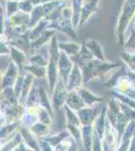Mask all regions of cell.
Returning <instances> with one entry per match:
<instances>
[{
	"mask_svg": "<svg viewBox=\"0 0 135 151\" xmlns=\"http://www.w3.org/2000/svg\"><path fill=\"white\" fill-rule=\"evenodd\" d=\"M116 67H121L120 64H110L109 62H104L97 58H93L87 64H85L81 69L83 70V78L84 83L89 82L91 80L98 77H103L105 74H107L108 70L115 69Z\"/></svg>",
	"mask_w": 135,
	"mask_h": 151,
	"instance_id": "7a4b0ae2",
	"label": "cell"
},
{
	"mask_svg": "<svg viewBox=\"0 0 135 151\" xmlns=\"http://www.w3.org/2000/svg\"><path fill=\"white\" fill-rule=\"evenodd\" d=\"M48 29H53V30H60L62 32L66 33L69 36H71L74 40L77 38V35H76L75 32V28H74L72 19L70 18H64L61 17L58 18V20L53 21V22H50L48 26Z\"/></svg>",
	"mask_w": 135,
	"mask_h": 151,
	"instance_id": "277c9868",
	"label": "cell"
},
{
	"mask_svg": "<svg viewBox=\"0 0 135 151\" xmlns=\"http://www.w3.org/2000/svg\"><path fill=\"white\" fill-rule=\"evenodd\" d=\"M79 112L80 116H81V120H82L83 124H90L92 122L93 118L95 116V113L93 112V110H90V109H86V110H80Z\"/></svg>",
	"mask_w": 135,
	"mask_h": 151,
	"instance_id": "e0dca14e",
	"label": "cell"
},
{
	"mask_svg": "<svg viewBox=\"0 0 135 151\" xmlns=\"http://www.w3.org/2000/svg\"><path fill=\"white\" fill-rule=\"evenodd\" d=\"M30 23V14L24 13L22 11L16 12L11 17L3 19V28L1 29V32L6 27H18V26H27L29 28Z\"/></svg>",
	"mask_w": 135,
	"mask_h": 151,
	"instance_id": "3957f363",
	"label": "cell"
},
{
	"mask_svg": "<svg viewBox=\"0 0 135 151\" xmlns=\"http://www.w3.org/2000/svg\"><path fill=\"white\" fill-rule=\"evenodd\" d=\"M24 70H26L29 74L35 76L38 78L43 77L46 73H48V70H45V67H40V65H26Z\"/></svg>",
	"mask_w": 135,
	"mask_h": 151,
	"instance_id": "9a60e30c",
	"label": "cell"
},
{
	"mask_svg": "<svg viewBox=\"0 0 135 151\" xmlns=\"http://www.w3.org/2000/svg\"><path fill=\"white\" fill-rule=\"evenodd\" d=\"M100 1H101V0H90V1L85 2V3L83 4L82 11H81V19H80L79 28L82 27V26L89 20L91 16L97 11L98 5H99Z\"/></svg>",
	"mask_w": 135,
	"mask_h": 151,
	"instance_id": "8992f818",
	"label": "cell"
},
{
	"mask_svg": "<svg viewBox=\"0 0 135 151\" xmlns=\"http://www.w3.org/2000/svg\"><path fill=\"white\" fill-rule=\"evenodd\" d=\"M88 1H90V0H84V3L85 2H88Z\"/></svg>",
	"mask_w": 135,
	"mask_h": 151,
	"instance_id": "603a6c76",
	"label": "cell"
},
{
	"mask_svg": "<svg viewBox=\"0 0 135 151\" xmlns=\"http://www.w3.org/2000/svg\"><path fill=\"white\" fill-rule=\"evenodd\" d=\"M135 15V0H124L122 8L117 19L116 24V35L119 45H125L124 33L133 21Z\"/></svg>",
	"mask_w": 135,
	"mask_h": 151,
	"instance_id": "6da1fadb",
	"label": "cell"
},
{
	"mask_svg": "<svg viewBox=\"0 0 135 151\" xmlns=\"http://www.w3.org/2000/svg\"><path fill=\"white\" fill-rule=\"evenodd\" d=\"M31 3L33 4V6H38V5H43V4H45L48 2H51V0H30Z\"/></svg>",
	"mask_w": 135,
	"mask_h": 151,
	"instance_id": "44dd1931",
	"label": "cell"
},
{
	"mask_svg": "<svg viewBox=\"0 0 135 151\" xmlns=\"http://www.w3.org/2000/svg\"><path fill=\"white\" fill-rule=\"evenodd\" d=\"M58 47L70 58H73L80 52L82 45L78 42H58Z\"/></svg>",
	"mask_w": 135,
	"mask_h": 151,
	"instance_id": "7c38bea8",
	"label": "cell"
},
{
	"mask_svg": "<svg viewBox=\"0 0 135 151\" xmlns=\"http://www.w3.org/2000/svg\"><path fill=\"white\" fill-rule=\"evenodd\" d=\"M85 45H86V47L89 48L90 52L93 53V55L95 57V58L106 62L104 52H103V47L100 41L96 40L94 38H88V40H85Z\"/></svg>",
	"mask_w": 135,
	"mask_h": 151,
	"instance_id": "ba28073f",
	"label": "cell"
},
{
	"mask_svg": "<svg viewBox=\"0 0 135 151\" xmlns=\"http://www.w3.org/2000/svg\"><path fill=\"white\" fill-rule=\"evenodd\" d=\"M34 8L33 4L31 3L30 0H22L19 2V11H22L24 13L30 14Z\"/></svg>",
	"mask_w": 135,
	"mask_h": 151,
	"instance_id": "d6986e66",
	"label": "cell"
},
{
	"mask_svg": "<svg viewBox=\"0 0 135 151\" xmlns=\"http://www.w3.org/2000/svg\"><path fill=\"white\" fill-rule=\"evenodd\" d=\"M55 33L56 30H53V29H45L36 40H34L30 42V50L32 52V50H38L43 45H45L48 40H51L55 36Z\"/></svg>",
	"mask_w": 135,
	"mask_h": 151,
	"instance_id": "30bf717a",
	"label": "cell"
},
{
	"mask_svg": "<svg viewBox=\"0 0 135 151\" xmlns=\"http://www.w3.org/2000/svg\"><path fill=\"white\" fill-rule=\"evenodd\" d=\"M62 1H70V0H62Z\"/></svg>",
	"mask_w": 135,
	"mask_h": 151,
	"instance_id": "cb8c5ba5",
	"label": "cell"
},
{
	"mask_svg": "<svg viewBox=\"0 0 135 151\" xmlns=\"http://www.w3.org/2000/svg\"><path fill=\"white\" fill-rule=\"evenodd\" d=\"M18 70H19L18 67L11 60L9 63L8 69H7L6 74L3 78V82H2L1 86H3V88H9V86H11L13 83H15L19 76Z\"/></svg>",
	"mask_w": 135,
	"mask_h": 151,
	"instance_id": "9c48e42d",
	"label": "cell"
},
{
	"mask_svg": "<svg viewBox=\"0 0 135 151\" xmlns=\"http://www.w3.org/2000/svg\"><path fill=\"white\" fill-rule=\"evenodd\" d=\"M7 1H18V2H20V1H22V0H7Z\"/></svg>",
	"mask_w": 135,
	"mask_h": 151,
	"instance_id": "7402d4cb",
	"label": "cell"
},
{
	"mask_svg": "<svg viewBox=\"0 0 135 151\" xmlns=\"http://www.w3.org/2000/svg\"><path fill=\"white\" fill-rule=\"evenodd\" d=\"M65 98H67V91L64 87V82L62 80H60L55 92V97H53V105H55L56 108L64 104V99Z\"/></svg>",
	"mask_w": 135,
	"mask_h": 151,
	"instance_id": "4fadbf2b",
	"label": "cell"
},
{
	"mask_svg": "<svg viewBox=\"0 0 135 151\" xmlns=\"http://www.w3.org/2000/svg\"><path fill=\"white\" fill-rule=\"evenodd\" d=\"M11 52H10V55L12 58V62L15 64L19 69V72H22L26 65V55L25 52H23L22 50H18V48L11 47Z\"/></svg>",
	"mask_w": 135,
	"mask_h": 151,
	"instance_id": "8fae6325",
	"label": "cell"
},
{
	"mask_svg": "<svg viewBox=\"0 0 135 151\" xmlns=\"http://www.w3.org/2000/svg\"><path fill=\"white\" fill-rule=\"evenodd\" d=\"M75 91L79 92L80 97L82 98V100L87 105H89V106H90V105H92L93 103H94V102H100V101H102V99L96 98V97L93 94H91L90 92L87 91V90L82 89V88H79V89L75 90Z\"/></svg>",
	"mask_w": 135,
	"mask_h": 151,
	"instance_id": "5bb4252c",
	"label": "cell"
},
{
	"mask_svg": "<svg viewBox=\"0 0 135 151\" xmlns=\"http://www.w3.org/2000/svg\"><path fill=\"white\" fill-rule=\"evenodd\" d=\"M82 69L80 68L79 65L75 64L74 65V68L71 72V75L69 77V80H68V85H69V89L70 90H73L74 88H80V85L84 82V78H83V73Z\"/></svg>",
	"mask_w": 135,
	"mask_h": 151,
	"instance_id": "52a82bcc",
	"label": "cell"
},
{
	"mask_svg": "<svg viewBox=\"0 0 135 151\" xmlns=\"http://www.w3.org/2000/svg\"><path fill=\"white\" fill-rule=\"evenodd\" d=\"M46 130H48V128H46V126H45L43 124H38V125H35L34 128H32L33 133L38 134V135H43V134H45V131H46Z\"/></svg>",
	"mask_w": 135,
	"mask_h": 151,
	"instance_id": "ffe728a7",
	"label": "cell"
},
{
	"mask_svg": "<svg viewBox=\"0 0 135 151\" xmlns=\"http://www.w3.org/2000/svg\"><path fill=\"white\" fill-rule=\"evenodd\" d=\"M19 11V2L18 1H7L6 2V13L5 18L11 17L12 15Z\"/></svg>",
	"mask_w": 135,
	"mask_h": 151,
	"instance_id": "2e32d148",
	"label": "cell"
},
{
	"mask_svg": "<svg viewBox=\"0 0 135 151\" xmlns=\"http://www.w3.org/2000/svg\"><path fill=\"white\" fill-rule=\"evenodd\" d=\"M74 68V64L71 60L70 57L67 55L66 52H64L61 50V55H60V60H58V74H60L61 80L66 83L68 82L69 77L71 75Z\"/></svg>",
	"mask_w": 135,
	"mask_h": 151,
	"instance_id": "5b68a950",
	"label": "cell"
},
{
	"mask_svg": "<svg viewBox=\"0 0 135 151\" xmlns=\"http://www.w3.org/2000/svg\"><path fill=\"white\" fill-rule=\"evenodd\" d=\"M29 64L45 68L48 65V62L41 55H33V57H31L29 58Z\"/></svg>",
	"mask_w": 135,
	"mask_h": 151,
	"instance_id": "ac0fdd59",
	"label": "cell"
}]
</instances>
